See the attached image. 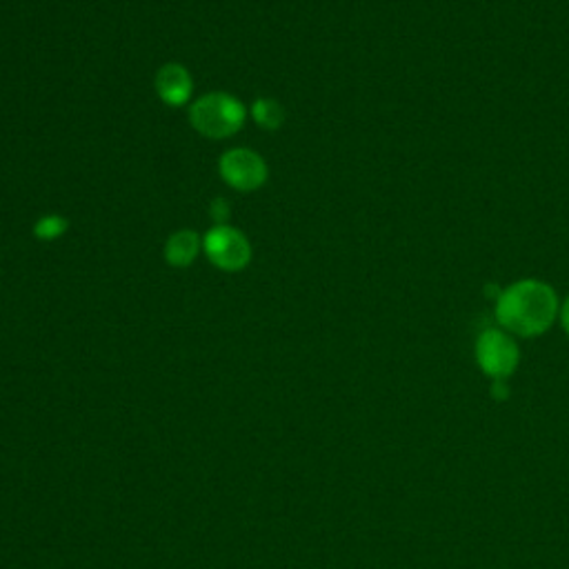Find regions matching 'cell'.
<instances>
[{
  "instance_id": "obj_1",
  "label": "cell",
  "mask_w": 569,
  "mask_h": 569,
  "mask_svg": "<svg viewBox=\"0 0 569 569\" xmlns=\"http://www.w3.org/2000/svg\"><path fill=\"white\" fill-rule=\"evenodd\" d=\"M560 312L556 292L541 281H519L496 298V321L514 336L534 338L545 334Z\"/></svg>"
},
{
  "instance_id": "obj_2",
  "label": "cell",
  "mask_w": 569,
  "mask_h": 569,
  "mask_svg": "<svg viewBox=\"0 0 569 569\" xmlns=\"http://www.w3.org/2000/svg\"><path fill=\"white\" fill-rule=\"evenodd\" d=\"M189 116L191 125L200 134L210 138H225L240 129L245 121V110L230 94H210L194 102Z\"/></svg>"
},
{
  "instance_id": "obj_3",
  "label": "cell",
  "mask_w": 569,
  "mask_h": 569,
  "mask_svg": "<svg viewBox=\"0 0 569 569\" xmlns=\"http://www.w3.org/2000/svg\"><path fill=\"white\" fill-rule=\"evenodd\" d=\"M521 351L516 341L498 327L485 330L477 341V363L492 381H507L519 368Z\"/></svg>"
},
{
  "instance_id": "obj_4",
  "label": "cell",
  "mask_w": 569,
  "mask_h": 569,
  "mask_svg": "<svg viewBox=\"0 0 569 569\" xmlns=\"http://www.w3.org/2000/svg\"><path fill=\"white\" fill-rule=\"evenodd\" d=\"M205 251L217 268L227 272L243 270L251 258L247 238L227 225H219L205 236Z\"/></svg>"
},
{
  "instance_id": "obj_5",
  "label": "cell",
  "mask_w": 569,
  "mask_h": 569,
  "mask_svg": "<svg viewBox=\"0 0 569 569\" xmlns=\"http://www.w3.org/2000/svg\"><path fill=\"white\" fill-rule=\"evenodd\" d=\"M221 176L234 189L251 191L268 181V165L249 149H232L221 159Z\"/></svg>"
},
{
  "instance_id": "obj_6",
  "label": "cell",
  "mask_w": 569,
  "mask_h": 569,
  "mask_svg": "<svg viewBox=\"0 0 569 569\" xmlns=\"http://www.w3.org/2000/svg\"><path fill=\"white\" fill-rule=\"evenodd\" d=\"M157 89L168 106H185L191 94V78L181 65H165L157 76Z\"/></svg>"
},
{
  "instance_id": "obj_7",
  "label": "cell",
  "mask_w": 569,
  "mask_h": 569,
  "mask_svg": "<svg viewBox=\"0 0 569 569\" xmlns=\"http://www.w3.org/2000/svg\"><path fill=\"white\" fill-rule=\"evenodd\" d=\"M198 247H200V240L194 232L174 234L165 245L168 263L176 265V268H185V265L194 263V258L198 256Z\"/></svg>"
},
{
  "instance_id": "obj_8",
  "label": "cell",
  "mask_w": 569,
  "mask_h": 569,
  "mask_svg": "<svg viewBox=\"0 0 569 569\" xmlns=\"http://www.w3.org/2000/svg\"><path fill=\"white\" fill-rule=\"evenodd\" d=\"M253 119L265 129H279L285 123V110L279 106L276 100L261 98L253 102Z\"/></svg>"
},
{
  "instance_id": "obj_9",
  "label": "cell",
  "mask_w": 569,
  "mask_h": 569,
  "mask_svg": "<svg viewBox=\"0 0 569 569\" xmlns=\"http://www.w3.org/2000/svg\"><path fill=\"white\" fill-rule=\"evenodd\" d=\"M63 230H65V221H63V219L49 217V219L38 221V225H36V236L49 240V238H57Z\"/></svg>"
},
{
  "instance_id": "obj_10",
  "label": "cell",
  "mask_w": 569,
  "mask_h": 569,
  "mask_svg": "<svg viewBox=\"0 0 569 569\" xmlns=\"http://www.w3.org/2000/svg\"><path fill=\"white\" fill-rule=\"evenodd\" d=\"M212 217H214V221L217 223H225L227 221V217H230V207H227V202L225 200H214V205H212Z\"/></svg>"
},
{
  "instance_id": "obj_11",
  "label": "cell",
  "mask_w": 569,
  "mask_h": 569,
  "mask_svg": "<svg viewBox=\"0 0 569 569\" xmlns=\"http://www.w3.org/2000/svg\"><path fill=\"white\" fill-rule=\"evenodd\" d=\"M492 396H494V398H498V400L507 398V396H509L507 383H505V381H494V383H492Z\"/></svg>"
},
{
  "instance_id": "obj_12",
  "label": "cell",
  "mask_w": 569,
  "mask_h": 569,
  "mask_svg": "<svg viewBox=\"0 0 569 569\" xmlns=\"http://www.w3.org/2000/svg\"><path fill=\"white\" fill-rule=\"evenodd\" d=\"M560 323H562V330L567 332V336H569V298L562 302V307H560Z\"/></svg>"
}]
</instances>
